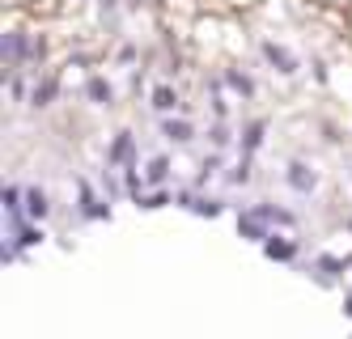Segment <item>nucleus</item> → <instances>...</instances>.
Returning <instances> with one entry per match:
<instances>
[{
	"instance_id": "obj_1",
	"label": "nucleus",
	"mask_w": 352,
	"mask_h": 339,
	"mask_svg": "<svg viewBox=\"0 0 352 339\" xmlns=\"http://www.w3.org/2000/svg\"><path fill=\"white\" fill-rule=\"evenodd\" d=\"M52 242V229L30 221V217H5V242H0V259H5V267H26L30 263V250L47 246Z\"/></svg>"
},
{
	"instance_id": "obj_10",
	"label": "nucleus",
	"mask_w": 352,
	"mask_h": 339,
	"mask_svg": "<svg viewBox=\"0 0 352 339\" xmlns=\"http://www.w3.org/2000/svg\"><path fill=\"white\" fill-rule=\"evenodd\" d=\"M102 162L115 166V170H136V166H144L140 136L132 132V127H115V132L107 136V144H102Z\"/></svg>"
},
{
	"instance_id": "obj_14",
	"label": "nucleus",
	"mask_w": 352,
	"mask_h": 339,
	"mask_svg": "<svg viewBox=\"0 0 352 339\" xmlns=\"http://www.w3.org/2000/svg\"><path fill=\"white\" fill-rule=\"evenodd\" d=\"M272 140V119L267 115H242L238 119V153L234 157H263V149Z\"/></svg>"
},
{
	"instance_id": "obj_21",
	"label": "nucleus",
	"mask_w": 352,
	"mask_h": 339,
	"mask_svg": "<svg viewBox=\"0 0 352 339\" xmlns=\"http://www.w3.org/2000/svg\"><path fill=\"white\" fill-rule=\"evenodd\" d=\"M255 182H259V162L255 157H234L230 170L221 174V191L225 195H246Z\"/></svg>"
},
{
	"instance_id": "obj_36",
	"label": "nucleus",
	"mask_w": 352,
	"mask_h": 339,
	"mask_svg": "<svg viewBox=\"0 0 352 339\" xmlns=\"http://www.w3.org/2000/svg\"><path fill=\"white\" fill-rule=\"evenodd\" d=\"M68 5H72V9H94L98 0H68Z\"/></svg>"
},
{
	"instance_id": "obj_13",
	"label": "nucleus",
	"mask_w": 352,
	"mask_h": 339,
	"mask_svg": "<svg viewBox=\"0 0 352 339\" xmlns=\"http://www.w3.org/2000/svg\"><path fill=\"white\" fill-rule=\"evenodd\" d=\"M259 254L276 267H297L306 259V238L301 233H285V229H272V238L259 246Z\"/></svg>"
},
{
	"instance_id": "obj_19",
	"label": "nucleus",
	"mask_w": 352,
	"mask_h": 339,
	"mask_svg": "<svg viewBox=\"0 0 352 339\" xmlns=\"http://www.w3.org/2000/svg\"><path fill=\"white\" fill-rule=\"evenodd\" d=\"M144 182H148V187H179V166H174V149H153V153H148V157H144Z\"/></svg>"
},
{
	"instance_id": "obj_25",
	"label": "nucleus",
	"mask_w": 352,
	"mask_h": 339,
	"mask_svg": "<svg viewBox=\"0 0 352 339\" xmlns=\"http://www.w3.org/2000/svg\"><path fill=\"white\" fill-rule=\"evenodd\" d=\"M98 64H102V51H98V47H68L64 51V72H81V76H89V72H102V68H98Z\"/></svg>"
},
{
	"instance_id": "obj_31",
	"label": "nucleus",
	"mask_w": 352,
	"mask_h": 339,
	"mask_svg": "<svg viewBox=\"0 0 352 339\" xmlns=\"http://www.w3.org/2000/svg\"><path fill=\"white\" fill-rule=\"evenodd\" d=\"M204 115L208 119H238V102L230 94H212V98H204Z\"/></svg>"
},
{
	"instance_id": "obj_7",
	"label": "nucleus",
	"mask_w": 352,
	"mask_h": 339,
	"mask_svg": "<svg viewBox=\"0 0 352 339\" xmlns=\"http://www.w3.org/2000/svg\"><path fill=\"white\" fill-rule=\"evenodd\" d=\"M30 34H34V25H26V21H9L5 30H0V76L26 72V64H30Z\"/></svg>"
},
{
	"instance_id": "obj_29",
	"label": "nucleus",
	"mask_w": 352,
	"mask_h": 339,
	"mask_svg": "<svg viewBox=\"0 0 352 339\" xmlns=\"http://www.w3.org/2000/svg\"><path fill=\"white\" fill-rule=\"evenodd\" d=\"M136 212H162V208H174V187H148L144 195L132 199Z\"/></svg>"
},
{
	"instance_id": "obj_34",
	"label": "nucleus",
	"mask_w": 352,
	"mask_h": 339,
	"mask_svg": "<svg viewBox=\"0 0 352 339\" xmlns=\"http://www.w3.org/2000/svg\"><path fill=\"white\" fill-rule=\"evenodd\" d=\"M123 5H128V17H140L148 9V0H123Z\"/></svg>"
},
{
	"instance_id": "obj_9",
	"label": "nucleus",
	"mask_w": 352,
	"mask_h": 339,
	"mask_svg": "<svg viewBox=\"0 0 352 339\" xmlns=\"http://www.w3.org/2000/svg\"><path fill=\"white\" fill-rule=\"evenodd\" d=\"M144 111L153 115V119H166V115H195V102H187L183 85L179 81H153V89H148L144 98Z\"/></svg>"
},
{
	"instance_id": "obj_23",
	"label": "nucleus",
	"mask_w": 352,
	"mask_h": 339,
	"mask_svg": "<svg viewBox=\"0 0 352 339\" xmlns=\"http://www.w3.org/2000/svg\"><path fill=\"white\" fill-rule=\"evenodd\" d=\"M26 217L38 221V225H52V217H56V195H52L47 182L26 178Z\"/></svg>"
},
{
	"instance_id": "obj_6",
	"label": "nucleus",
	"mask_w": 352,
	"mask_h": 339,
	"mask_svg": "<svg viewBox=\"0 0 352 339\" xmlns=\"http://www.w3.org/2000/svg\"><path fill=\"white\" fill-rule=\"evenodd\" d=\"M157 136L166 149L174 153H187V157H195L199 149H204V127L195 123V115H166V119H153Z\"/></svg>"
},
{
	"instance_id": "obj_30",
	"label": "nucleus",
	"mask_w": 352,
	"mask_h": 339,
	"mask_svg": "<svg viewBox=\"0 0 352 339\" xmlns=\"http://www.w3.org/2000/svg\"><path fill=\"white\" fill-rule=\"evenodd\" d=\"M306 76H310L318 89H327V85H331V60H327L322 51H310V60H306Z\"/></svg>"
},
{
	"instance_id": "obj_16",
	"label": "nucleus",
	"mask_w": 352,
	"mask_h": 339,
	"mask_svg": "<svg viewBox=\"0 0 352 339\" xmlns=\"http://www.w3.org/2000/svg\"><path fill=\"white\" fill-rule=\"evenodd\" d=\"M255 204V212L272 225V229H285V233H301V225H306V217L297 212L293 204H285V199H276V195H255L250 199Z\"/></svg>"
},
{
	"instance_id": "obj_35",
	"label": "nucleus",
	"mask_w": 352,
	"mask_h": 339,
	"mask_svg": "<svg viewBox=\"0 0 352 339\" xmlns=\"http://www.w3.org/2000/svg\"><path fill=\"white\" fill-rule=\"evenodd\" d=\"M340 229H344L348 238H352V212H344V217H340Z\"/></svg>"
},
{
	"instance_id": "obj_8",
	"label": "nucleus",
	"mask_w": 352,
	"mask_h": 339,
	"mask_svg": "<svg viewBox=\"0 0 352 339\" xmlns=\"http://www.w3.org/2000/svg\"><path fill=\"white\" fill-rule=\"evenodd\" d=\"M280 187L293 195V199H314L322 191V170L310 162V157H289L280 166Z\"/></svg>"
},
{
	"instance_id": "obj_32",
	"label": "nucleus",
	"mask_w": 352,
	"mask_h": 339,
	"mask_svg": "<svg viewBox=\"0 0 352 339\" xmlns=\"http://www.w3.org/2000/svg\"><path fill=\"white\" fill-rule=\"evenodd\" d=\"M340 314H344V322H352V284L340 293Z\"/></svg>"
},
{
	"instance_id": "obj_24",
	"label": "nucleus",
	"mask_w": 352,
	"mask_h": 339,
	"mask_svg": "<svg viewBox=\"0 0 352 339\" xmlns=\"http://www.w3.org/2000/svg\"><path fill=\"white\" fill-rule=\"evenodd\" d=\"M144 60H148V47H140V39H119L111 47V68H119V72H132Z\"/></svg>"
},
{
	"instance_id": "obj_26",
	"label": "nucleus",
	"mask_w": 352,
	"mask_h": 339,
	"mask_svg": "<svg viewBox=\"0 0 352 339\" xmlns=\"http://www.w3.org/2000/svg\"><path fill=\"white\" fill-rule=\"evenodd\" d=\"M94 178H98V187H102V195L111 199V204H128V182H123V170H115V166H98L94 170Z\"/></svg>"
},
{
	"instance_id": "obj_33",
	"label": "nucleus",
	"mask_w": 352,
	"mask_h": 339,
	"mask_svg": "<svg viewBox=\"0 0 352 339\" xmlns=\"http://www.w3.org/2000/svg\"><path fill=\"white\" fill-rule=\"evenodd\" d=\"M322 144H331V149L340 144V127L336 123H322Z\"/></svg>"
},
{
	"instance_id": "obj_15",
	"label": "nucleus",
	"mask_w": 352,
	"mask_h": 339,
	"mask_svg": "<svg viewBox=\"0 0 352 339\" xmlns=\"http://www.w3.org/2000/svg\"><path fill=\"white\" fill-rule=\"evenodd\" d=\"M60 102H64V68H47V72H38L26 111H34V115H52Z\"/></svg>"
},
{
	"instance_id": "obj_11",
	"label": "nucleus",
	"mask_w": 352,
	"mask_h": 339,
	"mask_svg": "<svg viewBox=\"0 0 352 339\" xmlns=\"http://www.w3.org/2000/svg\"><path fill=\"white\" fill-rule=\"evenodd\" d=\"M221 76H225V94H230L238 107H255L259 102V76L246 60H230L221 64Z\"/></svg>"
},
{
	"instance_id": "obj_22",
	"label": "nucleus",
	"mask_w": 352,
	"mask_h": 339,
	"mask_svg": "<svg viewBox=\"0 0 352 339\" xmlns=\"http://www.w3.org/2000/svg\"><path fill=\"white\" fill-rule=\"evenodd\" d=\"M204 149L234 157L238 153V119H208L204 123Z\"/></svg>"
},
{
	"instance_id": "obj_17",
	"label": "nucleus",
	"mask_w": 352,
	"mask_h": 339,
	"mask_svg": "<svg viewBox=\"0 0 352 339\" xmlns=\"http://www.w3.org/2000/svg\"><path fill=\"white\" fill-rule=\"evenodd\" d=\"M230 162L234 157H225V153L199 149L195 153V166H191V178H183V182H191V187H199V191H212V187H221V174L230 170Z\"/></svg>"
},
{
	"instance_id": "obj_20",
	"label": "nucleus",
	"mask_w": 352,
	"mask_h": 339,
	"mask_svg": "<svg viewBox=\"0 0 352 339\" xmlns=\"http://www.w3.org/2000/svg\"><path fill=\"white\" fill-rule=\"evenodd\" d=\"M234 233H238V238H242L246 246H263V242L272 238V225L255 212V204L246 199V204L238 208V212H234Z\"/></svg>"
},
{
	"instance_id": "obj_3",
	"label": "nucleus",
	"mask_w": 352,
	"mask_h": 339,
	"mask_svg": "<svg viewBox=\"0 0 352 339\" xmlns=\"http://www.w3.org/2000/svg\"><path fill=\"white\" fill-rule=\"evenodd\" d=\"M115 221V204L102 195V187H98V178L77 170L72 174V225H111Z\"/></svg>"
},
{
	"instance_id": "obj_27",
	"label": "nucleus",
	"mask_w": 352,
	"mask_h": 339,
	"mask_svg": "<svg viewBox=\"0 0 352 339\" xmlns=\"http://www.w3.org/2000/svg\"><path fill=\"white\" fill-rule=\"evenodd\" d=\"M0 212H5L9 221L26 217V178H9L5 187H0Z\"/></svg>"
},
{
	"instance_id": "obj_12",
	"label": "nucleus",
	"mask_w": 352,
	"mask_h": 339,
	"mask_svg": "<svg viewBox=\"0 0 352 339\" xmlns=\"http://www.w3.org/2000/svg\"><path fill=\"white\" fill-rule=\"evenodd\" d=\"M77 98L85 102L89 111H115L123 94H119V85H115V76H111V72H89V76H81Z\"/></svg>"
},
{
	"instance_id": "obj_5",
	"label": "nucleus",
	"mask_w": 352,
	"mask_h": 339,
	"mask_svg": "<svg viewBox=\"0 0 352 339\" xmlns=\"http://www.w3.org/2000/svg\"><path fill=\"white\" fill-rule=\"evenodd\" d=\"M255 56L259 64L276 76V81H301V72H306V56L285 43V39H276V34H259L255 39Z\"/></svg>"
},
{
	"instance_id": "obj_37",
	"label": "nucleus",
	"mask_w": 352,
	"mask_h": 339,
	"mask_svg": "<svg viewBox=\"0 0 352 339\" xmlns=\"http://www.w3.org/2000/svg\"><path fill=\"white\" fill-rule=\"evenodd\" d=\"M344 182L352 187V162H344Z\"/></svg>"
},
{
	"instance_id": "obj_28",
	"label": "nucleus",
	"mask_w": 352,
	"mask_h": 339,
	"mask_svg": "<svg viewBox=\"0 0 352 339\" xmlns=\"http://www.w3.org/2000/svg\"><path fill=\"white\" fill-rule=\"evenodd\" d=\"M30 89H34V76H30V72L5 76V98H9L13 111H26V107H30Z\"/></svg>"
},
{
	"instance_id": "obj_4",
	"label": "nucleus",
	"mask_w": 352,
	"mask_h": 339,
	"mask_svg": "<svg viewBox=\"0 0 352 339\" xmlns=\"http://www.w3.org/2000/svg\"><path fill=\"white\" fill-rule=\"evenodd\" d=\"M174 208L195 217V221H221V217H234V195H225L221 187L199 191L191 182H179V187H174Z\"/></svg>"
},
{
	"instance_id": "obj_18",
	"label": "nucleus",
	"mask_w": 352,
	"mask_h": 339,
	"mask_svg": "<svg viewBox=\"0 0 352 339\" xmlns=\"http://www.w3.org/2000/svg\"><path fill=\"white\" fill-rule=\"evenodd\" d=\"M123 25H128V5H123V0H98V5H94V30L102 34L107 43L128 39Z\"/></svg>"
},
{
	"instance_id": "obj_2",
	"label": "nucleus",
	"mask_w": 352,
	"mask_h": 339,
	"mask_svg": "<svg viewBox=\"0 0 352 339\" xmlns=\"http://www.w3.org/2000/svg\"><path fill=\"white\" fill-rule=\"evenodd\" d=\"M297 272L306 276L310 284H318V289H327V293H344L348 289V272H352V250H327V246H314L306 259L297 263Z\"/></svg>"
}]
</instances>
